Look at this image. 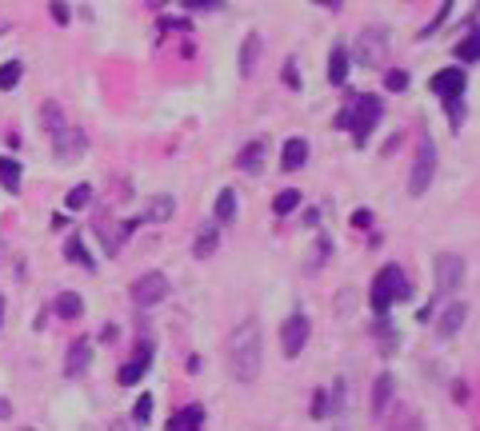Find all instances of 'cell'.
Here are the masks:
<instances>
[{"label":"cell","mask_w":480,"mask_h":431,"mask_svg":"<svg viewBox=\"0 0 480 431\" xmlns=\"http://www.w3.org/2000/svg\"><path fill=\"white\" fill-rule=\"evenodd\" d=\"M377 120H380V100L364 92V96H352V104H348V108H340L337 128H348L352 136H357V144H364L368 132L377 128Z\"/></svg>","instance_id":"obj_2"},{"label":"cell","mask_w":480,"mask_h":431,"mask_svg":"<svg viewBox=\"0 0 480 431\" xmlns=\"http://www.w3.org/2000/svg\"><path fill=\"white\" fill-rule=\"evenodd\" d=\"M88 200H92V188H88V184H81V188H72V192H68V200H64V204L76 212V208H84Z\"/></svg>","instance_id":"obj_31"},{"label":"cell","mask_w":480,"mask_h":431,"mask_svg":"<svg viewBox=\"0 0 480 431\" xmlns=\"http://www.w3.org/2000/svg\"><path fill=\"white\" fill-rule=\"evenodd\" d=\"M0 420H12V403L4 395H0Z\"/></svg>","instance_id":"obj_41"},{"label":"cell","mask_w":480,"mask_h":431,"mask_svg":"<svg viewBox=\"0 0 480 431\" xmlns=\"http://www.w3.org/2000/svg\"><path fill=\"white\" fill-rule=\"evenodd\" d=\"M225 0H184V9H220Z\"/></svg>","instance_id":"obj_37"},{"label":"cell","mask_w":480,"mask_h":431,"mask_svg":"<svg viewBox=\"0 0 480 431\" xmlns=\"http://www.w3.org/2000/svg\"><path fill=\"white\" fill-rule=\"evenodd\" d=\"M432 176H436V148H432V140L424 136L420 148H417V160H412V172H409V192L412 196H424Z\"/></svg>","instance_id":"obj_4"},{"label":"cell","mask_w":480,"mask_h":431,"mask_svg":"<svg viewBox=\"0 0 480 431\" xmlns=\"http://www.w3.org/2000/svg\"><path fill=\"white\" fill-rule=\"evenodd\" d=\"M148 363H153V348H148V343H141L133 360L121 363V371H116L121 388H133V383H141V380H144V371H148Z\"/></svg>","instance_id":"obj_10"},{"label":"cell","mask_w":480,"mask_h":431,"mask_svg":"<svg viewBox=\"0 0 480 431\" xmlns=\"http://www.w3.org/2000/svg\"><path fill=\"white\" fill-rule=\"evenodd\" d=\"M153 407H156L153 395H141V400H136V407H133V423H136V427H144V423L153 420Z\"/></svg>","instance_id":"obj_29"},{"label":"cell","mask_w":480,"mask_h":431,"mask_svg":"<svg viewBox=\"0 0 480 431\" xmlns=\"http://www.w3.org/2000/svg\"><path fill=\"white\" fill-rule=\"evenodd\" d=\"M0 184L9 192H21V164L9 160V156H0Z\"/></svg>","instance_id":"obj_25"},{"label":"cell","mask_w":480,"mask_h":431,"mask_svg":"<svg viewBox=\"0 0 480 431\" xmlns=\"http://www.w3.org/2000/svg\"><path fill=\"white\" fill-rule=\"evenodd\" d=\"M41 116H44V128H48V132L64 128V120H61V108H56V104H44V108H41Z\"/></svg>","instance_id":"obj_33"},{"label":"cell","mask_w":480,"mask_h":431,"mask_svg":"<svg viewBox=\"0 0 480 431\" xmlns=\"http://www.w3.org/2000/svg\"><path fill=\"white\" fill-rule=\"evenodd\" d=\"M256 56H260V36L252 32V36H248V41L240 44V72H245V76L256 68Z\"/></svg>","instance_id":"obj_26"},{"label":"cell","mask_w":480,"mask_h":431,"mask_svg":"<svg viewBox=\"0 0 480 431\" xmlns=\"http://www.w3.org/2000/svg\"><path fill=\"white\" fill-rule=\"evenodd\" d=\"M81 152H84V132L56 128V156H61V160H76Z\"/></svg>","instance_id":"obj_16"},{"label":"cell","mask_w":480,"mask_h":431,"mask_svg":"<svg viewBox=\"0 0 480 431\" xmlns=\"http://www.w3.org/2000/svg\"><path fill=\"white\" fill-rule=\"evenodd\" d=\"M392 375H377V383H372V415H384V407L392 403Z\"/></svg>","instance_id":"obj_20"},{"label":"cell","mask_w":480,"mask_h":431,"mask_svg":"<svg viewBox=\"0 0 480 431\" xmlns=\"http://www.w3.org/2000/svg\"><path fill=\"white\" fill-rule=\"evenodd\" d=\"M225 360H228V371H233L236 383H256V375H260V363H265L260 323H256V320L236 323L233 336H228V343H225Z\"/></svg>","instance_id":"obj_1"},{"label":"cell","mask_w":480,"mask_h":431,"mask_svg":"<svg viewBox=\"0 0 480 431\" xmlns=\"http://www.w3.org/2000/svg\"><path fill=\"white\" fill-rule=\"evenodd\" d=\"M464 320H469V308H464V303H449V308L440 311V320H436V336L440 340H452V336L464 328Z\"/></svg>","instance_id":"obj_13"},{"label":"cell","mask_w":480,"mask_h":431,"mask_svg":"<svg viewBox=\"0 0 480 431\" xmlns=\"http://www.w3.org/2000/svg\"><path fill=\"white\" fill-rule=\"evenodd\" d=\"M0 323H4V296H0Z\"/></svg>","instance_id":"obj_43"},{"label":"cell","mask_w":480,"mask_h":431,"mask_svg":"<svg viewBox=\"0 0 480 431\" xmlns=\"http://www.w3.org/2000/svg\"><path fill=\"white\" fill-rule=\"evenodd\" d=\"M317 4H325V9H340L344 0H317Z\"/></svg>","instance_id":"obj_42"},{"label":"cell","mask_w":480,"mask_h":431,"mask_svg":"<svg viewBox=\"0 0 480 431\" xmlns=\"http://www.w3.org/2000/svg\"><path fill=\"white\" fill-rule=\"evenodd\" d=\"M88 363H92V343L76 340L68 348V360H64V375H68V380H81L84 371H88Z\"/></svg>","instance_id":"obj_12"},{"label":"cell","mask_w":480,"mask_h":431,"mask_svg":"<svg viewBox=\"0 0 480 431\" xmlns=\"http://www.w3.org/2000/svg\"><path fill=\"white\" fill-rule=\"evenodd\" d=\"M464 72L460 68H440L436 76H432V92H436L440 100H460V92H464Z\"/></svg>","instance_id":"obj_11"},{"label":"cell","mask_w":480,"mask_h":431,"mask_svg":"<svg viewBox=\"0 0 480 431\" xmlns=\"http://www.w3.org/2000/svg\"><path fill=\"white\" fill-rule=\"evenodd\" d=\"M297 208H300V192H297V188H285V192H280V196L272 200V212H276V216H288V212H297Z\"/></svg>","instance_id":"obj_27"},{"label":"cell","mask_w":480,"mask_h":431,"mask_svg":"<svg viewBox=\"0 0 480 431\" xmlns=\"http://www.w3.org/2000/svg\"><path fill=\"white\" fill-rule=\"evenodd\" d=\"M236 164H240V172H248V176H260V172H265V140L245 144L240 156H236Z\"/></svg>","instance_id":"obj_17"},{"label":"cell","mask_w":480,"mask_h":431,"mask_svg":"<svg viewBox=\"0 0 480 431\" xmlns=\"http://www.w3.org/2000/svg\"><path fill=\"white\" fill-rule=\"evenodd\" d=\"M48 12H52V21L56 24H68V4H64V0H52Z\"/></svg>","instance_id":"obj_34"},{"label":"cell","mask_w":480,"mask_h":431,"mask_svg":"<svg viewBox=\"0 0 480 431\" xmlns=\"http://www.w3.org/2000/svg\"><path fill=\"white\" fill-rule=\"evenodd\" d=\"M285 81H288V88H300V81H297V64L288 61V68H285Z\"/></svg>","instance_id":"obj_39"},{"label":"cell","mask_w":480,"mask_h":431,"mask_svg":"<svg viewBox=\"0 0 480 431\" xmlns=\"http://www.w3.org/2000/svg\"><path fill=\"white\" fill-rule=\"evenodd\" d=\"M81 311H84V300L76 291H61V296H56V316H61V320H81Z\"/></svg>","instance_id":"obj_21"},{"label":"cell","mask_w":480,"mask_h":431,"mask_svg":"<svg viewBox=\"0 0 480 431\" xmlns=\"http://www.w3.org/2000/svg\"><path fill=\"white\" fill-rule=\"evenodd\" d=\"M348 68H352V52H348L344 44H337V48L328 52V84L340 88V84L348 81Z\"/></svg>","instance_id":"obj_14"},{"label":"cell","mask_w":480,"mask_h":431,"mask_svg":"<svg viewBox=\"0 0 480 431\" xmlns=\"http://www.w3.org/2000/svg\"><path fill=\"white\" fill-rule=\"evenodd\" d=\"M164 296H168V280H164V271H144L141 280L133 284V300L141 303V308H153V303H160Z\"/></svg>","instance_id":"obj_8"},{"label":"cell","mask_w":480,"mask_h":431,"mask_svg":"<svg viewBox=\"0 0 480 431\" xmlns=\"http://www.w3.org/2000/svg\"><path fill=\"white\" fill-rule=\"evenodd\" d=\"M384 88H392V92H404V88H409V72H404V68H392L389 76H384Z\"/></svg>","instance_id":"obj_32"},{"label":"cell","mask_w":480,"mask_h":431,"mask_svg":"<svg viewBox=\"0 0 480 431\" xmlns=\"http://www.w3.org/2000/svg\"><path fill=\"white\" fill-rule=\"evenodd\" d=\"M409 296H412V284L404 280V271H400L397 264L377 271V280H372V311H377V316H384L397 300H409Z\"/></svg>","instance_id":"obj_3"},{"label":"cell","mask_w":480,"mask_h":431,"mask_svg":"<svg viewBox=\"0 0 480 431\" xmlns=\"http://www.w3.org/2000/svg\"><path fill=\"white\" fill-rule=\"evenodd\" d=\"M449 116H452V128H460V120H464V104L449 100Z\"/></svg>","instance_id":"obj_36"},{"label":"cell","mask_w":480,"mask_h":431,"mask_svg":"<svg viewBox=\"0 0 480 431\" xmlns=\"http://www.w3.org/2000/svg\"><path fill=\"white\" fill-rule=\"evenodd\" d=\"M173 212H176V200H173V196H156V200L148 204V212H144V220L164 224V220H173Z\"/></svg>","instance_id":"obj_24"},{"label":"cell","mask_w":480,"mask_h":431,"mask_svg":"<svg viewBox=\"0 0 480 431\" xmlns=\"http://www.w3.org/2000/svg\"><path fill=\"white\" fill-rule=\"evenodd\" d=\"M308 164V140H300V136H292V140H285V156H280V168L297 172Z\"/></svg>","instance_id":"obj_19"},{"label":"cell","mask_w":480,"mask_h":431,"mask_svg":"<svg viewBox=\"0 0 480 431\" xmlns=\"http://www.w3.org/2000/svg\"><path fill=\"white\" fill-rule=\"evenodd\" d=\"M357 56H360V64H377V61H384L389 56V28H364L360 32V41H357Z\"/></svg>","instance_id":"obj_7"},{"label":"cell","mask_w":480,"mask_h":431,"mask_svg":"<svg viewBox=\"0 0 480 431\" xmlns=\"http://www.w3.org/2000/svg\"><path fill=\"white\" fill-rule=\"evenodd\" d=\"M432 271H436V288L440 291H456L460 284H464V260H460L456 251H440L436 264H432Z\"/></svg>","instance_id":"obj_6"},{"label":"cell","mask_w":480,"mask_h":431,"mask_svg":"<svg viewBox=\"0 0 480 431\" xmlns=\"http://www.w3.org/2000/svg\"><path fill=\"white\" fill-rule=\"evenodd\" d=\"M200 427H205V407L200 403H188L184 411H176L168 420V431H200Z\"/></svg>","instance_id":"obj_18"},{"label":"cell","mask_w":480,"mask_h":431,"mask_svg":"<svg viewBox=\"0 0 480 431\" xmlns=\"http://www.w3.org/2000/svg\"><path fill=\"white\" fill-rule=\"evenodd\" d=\"M328 415V403H325V391H317L312 395V420H325Z\"/></svg>","instance_id":"obj_35"},{"label":"cell","mask_w":480,"mask_h":431,"mask_svg":"<svg viewBox=\"0 0 480 431\" xmlns=\"http://www.w3.org/2000/svg\"><path fill=\"white\" fill-rule=\"evenodd\" d=\"M21 72H24V64H21V61L0 64V88H4V92H9V88H16V81H21Z\"/></svg>","instance_id":"obj_28"},{"label":"cell","mask_w":480,"mask_h":431,"mask_svg":"<svg viewBox=\"0 0 480 431\" xmlns=\"http://www.w3.org/2000/svg\"><path fill=\"white\" fill-rule=\"evenodd\" d=\"M308 331H312V323H308L305 311H292V316L280 323V343H285V355H288V360H297L300 351H305Z\"/></svg>","instance_id":"obj_5"},{"label":"cell","mask_w":480,"mask_h":431,"mask_svg":"<svg viewBox=\"0 0 480 431\" xmlns=\"http://www.w3.org/2000/svg\"><path fill=\"white\" fill-rule=\"evenodd\" d=\"M352 224H357V228H368V224H372V212H368V208L352 212Z\"/></svg>","instance_id":"obj_38"},{"label":"cell","mask_w":480,"mask_h":431,"mask_svg":"<svg viewBox=\"0 0 480 431\" xmlns=\"http://www.w3.org/2000/svg\"><path fill=\"white\" fill-rule=\"evenodd\" d=\"M384 427L389 431H424V420H420V411L409 407V403H389L384 407Z\"/></svg>","instance_id":"obj_9"},{"label":"cell","mask_w":480,"mask_h":431,"mask_svg":"<svg viewBox=\"0 0 480 431\" xmlns=\"http://www.w3.org/2000/svg\"><path fill=\"white\" fill-rule=\"evenodd\" d=\"M108 431H136V423H133V420H116Z\"/></svg>","instance_id":"obj_40"},{"label":"cell","mask_w":480,"mask_h":431,"mask_svg":"<svg viewBox=\"0 0 480 431\" xmlns=\"http://www.w3.org/2000/svg\"><path fill=\"white\" fill-rule=\"evenodd\" d=\"M216 244H220V228H216V220H205L200 232H196V240H193V256L196 260H208L216 251Z\"/></svg>","instance_id":"obj_15"},{"label":"cell","mask_w":480,"mask_h":431,"mask_svg":"<svg viewBox=\"0 0 480 431\" xmlns=\"http://www.w3.org/2000/svg\"><path fill=\"white\" fill-rule=\"evenodd\" d=\"M236 220V192L220 188L216 192V224H233Z\"/></svg>","instance_id":"obj_22"},{"label":"cell","mask_w":480,"mask_h":431,"mask_svg":"<svg viewBox=\"0 0 480 431\" xmlns=\"http://www.w3.org/2000/svg\"><path fill=\"white\" fill-rule=\"evenodd\" d=\"M64 256H68L72 264H81V268H92V256L84 251L81 240H68V248H64Z\"/></svg>","instance_id":"obj_30"},{"label":"cell","mask_w":480,"mask_h":431,"mask_svg":"<svg viewBox=\"0 0 480 431\" xmlns=\"http://www.w3.org/2000/svg\"><path fill=\"white\" fill-rule=\"evenodd\" d=\"M456 61L460 64H476L480 61V32H476V24H472V32L456 44Z\"/></svg>","instance_id":"obj_23"}]
</instances>
